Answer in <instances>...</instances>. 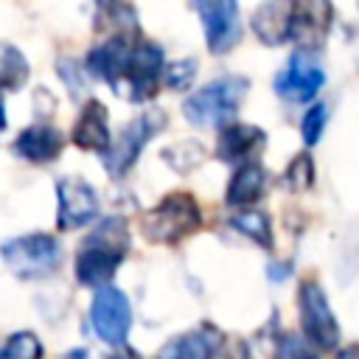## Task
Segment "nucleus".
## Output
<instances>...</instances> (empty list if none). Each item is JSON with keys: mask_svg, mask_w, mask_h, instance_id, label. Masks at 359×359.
Segmentation results:
<instances>
[{"mask_svg": "<svg viewBox=\"0 0 359 359\" xmlns=\"http://www.w3.org/2000/svg\"><path fill=\"white\" fill-rule=\"evenodd\" d=\"M98 3H101L104 8H109V6H115V0H98Z\"/></svg>", "mask_w": 359, "mask_h": 359, "instance_id": "28", "label": "nucleus"}, {"mask_svg": "<svg viewBox=\"0 0 359 359\" xmlns=\"http://www.w3.org/2000/svg\"><path fill=\"white\" fill-rule=\"evenodd\" d=\"M0 359H42V342L31 331H17L6 339Z\"/></svg>", "mask_w": 359, "mask_h": 359, "instance_id": "22", "label": "nucleus"}, {"mask_svg": "<svg viewBox=\"0 0 359 359\" xmlns=\"http://www.w3.org/2000/svg\"><path fill=\"white\" fill-rule=\"evenodd\" d=\"M300 306V325L306 331V339L317 345L320 351H334L339 345V323L331 314V306L325 300V292L317 280H303L297 292Z\"/></svg>", "mask_w": 359, "mask_h": 359, "instance_id": "6", "label": "nucleus"}, {"mask_svg": "<svg viewBox=\"0 0 359 359\" xmlns=\"http://www.w3.org/2000/svg\"><path fill=\"white\" fill-rule=\"evenodd\" d=\"M286 185L292 191H309L314 185V163L309 154H297L286 168Z\"/></svg>", "mask_w": 359, "mask_h": 359, "instance_id": "23", "label": "nucleus"}, {"mask_svg": "<svg viewBox=\"0 0 359 359\" xmlns=\"http://www.w3.org/2000/svg\"><path fill=\"white\" fill-rule=\"evenodd\" d=\"M323 84H325L323 67H320L309 53L297 50V53L283 65V70H278L272 87H275V93H278L283 101H289V104H306V101H311V98L320 93Z\"/></svg>", "mask_w": 359, "mask_h": 359, "instance_id": "10", "label": "nucleus"}, {"mask_svg": "<svg viewBox=\"0 0 359 359\" xmlns=\"http://www.w3.org/2000/svg\"><path fill=\"white\" fill-rule=\"evenodd\" d=\"M230 224L241 233V236H250L258 247L269 250L272 247V224H269V216L261 213V210H247V213H236L230 219Z\"/></svg>", "mask_w": 359, "mask_h": 359, "instance_id": "20", "label": "nucleus"}, {"mask_svg": "<svg viewBox=\"0 0 359 359\" xmlns=\"http://www.w3.org/2000/svg\"><path fill=\"white\" fill-rule=\"evenodd\" d=\"M163 126H165V112H163V109H149V112H143L140 118H135L132 123H126V126L121 129V135L112 140V146L101 154V163H104L107 174L115 177V180L123 177V174L135 165V160L140 157L143 146H146L157 132H163Z\"/></svg>", "mask_w": 359, "mask_h": 359, "instance_id": "5", "label": "nucleus"}, {"mask_svg": "<svg viewBox=\"0 0 359 359\" xmlns=\"http://www.w3.org/2000/svg\"><path fill=\"white\" fill-rule=\"evenodd\" d=\"M3 261L22 280H42L62 264V244L48 233H28L3 244Z\"/></svg>", "mask_w": 359, "mask_h": 359, "instance_id": "4", "label": "nucleus"}, {"mask_svg": "<svg viewBox=\"0 0 359 359\" xmlns=\"http://www.w3.org/2000/svg\"><path fill=\"white\" fill-rule=\"evenodd\" d=\"M194 76H196V62L194 59H177L165 70V84L171 90H188L191 81H194Z\"/></svg>", "mask_w": 359, "mask_h": 359, "instance_id": "24", "label": "nucleus"}, {"mask_svg": "<svg viewBox=\"0 0 359 359\" xmlns=\"http://www.w3.org/2000/svg\"><path fill=\"white\" fill-rule=\"evenodd\" d=\"M325 121H328V107L325 104H314L306 112V118H303V140H306V146H314L320 140V135L325 129Z\"/></svg>", "mask_w": 359, "mask_h": 359, "instance_id": "25", "label": "nucleus"}, {"mask_svg": "<svg viewBox=\"0 0 359 359\" xmlns=\"http://www.w3.org/2000/svg\"><path fill=\"white\" fill-rule=\"evenodd\" d=\"M62 146H65V137L50 123H34L22 129L14 140V151L28 163H50L59 157Z\"/></svg>", "mask_w": 359, "mask_h": 359, "instance_id": "17", "label": "nucleus"}, {"mask_svg": "<svg viewBox=\"0 0 359 359\" xmlns=\"http://www.w3.org/2000/svg\"><path fill=\"white\" fill-rule=\"evenodd\" d=\"M250 25L264 45H280L289 39V8L283 11V8L261 6V8H255Z\"/></svg>", "mask_w": 359, "mask_h": 359, "instance_id": "19", "label": "nucleus"}, {"mask_svg": "<svg viewBox=\"0 0 359 359\" xmlns=\"http://www.w3.org/2000/svg\"><path fill=\"white\" fill-rule=\"evenodd\" d=\"M339 359H359V345H351L345 353H339Z\"/></svg>", "mask_w": 359, "mask_h": 359, "instance_id": "27", "label": "nucleus"}, {"mask_svg": "<svg viewBox=\"0 0 359 359\" xmlns=\"http://www.w3.org/2000/svg\"><path fill=\"white\" fill-rule=\"evenodd\" d=\"M132 48L135 42L126 36V34H115L112 39L101 42L98 48H93L87 53V70L98 79H104L115 93L121 90V81L126 76V65H129V56H132Z\"/></svg>", "mask_w": 359, "mask_h": 359, "instance_id": "13", "label": "nucleus"}, {"mask_svg": "<svg viewBox=\"0 0 359 359\" xmlns=\"http://www.w3.org/2000/svg\"><path fill=\"white\" fill-rule=\"evenodd\" d=\"M266 135L252 126V123H230L219 132V146H216V157L222 163H255V157L264 151Z\"/></svg>", "mask_w": 359, "mask_h": 359, "instance_id": "14", "label": "nucleus"}, {"mask_svg": "<svg viewBox=\"0 0 359 359\" xmlns=\"http://www.w3.org/2000/svg\"><path fill=\"white\" fill-rule=\"evenodd\" d=\"M129 250V227L126 219L109 216L104 219L81 244L76 255V280L81 286L104 289L109 286L115 269L121 266L123 255Z\"/></svg>", "mask_w": 359, "mask_h": 359, "instance_id": "1", "label": "nucleus"}, {"mask_svg": "<svg viewBox=\"0 0 359 359\" xmlns=\"http://www.w3.org/2000/svg\"><path fill=\"white\" fill-rule=\"evenodd\" d=\"M222 342H224V334L216 325L202 323L194 331H185L182 337L171 339L163 348L160 359H216Z\"/></svg>", "mask_w": 359, "mask_h": 359, "instance_id": "15", "label": "nucleus"}, {"mask_svg": "<svg viewBox=\"0 0 359 359\" xmlns=\"http://www.w3.org/2000/svg\"><path fill=\"white\" fill-rule=\"evenodd\" d=\"M331 22H334L331 0H294L289 8V39L300 50L323 48Z\"/></svg>", "mask_w": 359, "mask_h": 359, "instance_id": "9", "label": "nucleus"}, {"mask_svg": "<svg viewBox=\"0 0 359 359\" xmlns=\"http://www.w3.org/2000/svg\"><path fill=\"white\" fill-rule=\"evenodd\" d=\"M0 79H3V90L6 93H14V90H20L28 81V62H25V56L14 45H3Z\"/></svg>", "mask_w": 359, "mask_h": 359, "instance_id": "21", "label": "nucleus"}, {"mask_svg": "<svg viewBox=\"0 0 359 359\" xmlns=\"http://www.w3.org/2000/svg\"><path fill=\"white\" fill-rule=\"evenodd\" d=\"M202 227V210L196 199L185 191H174L160 199L140 219V233L151 244H177Z\"/></svg>", "mask_w": 359, "mask_h": 359, "instance_id": "3", "label": "nucleus"}, {"mask_svg": "<svg viewBox=\"0 0 359 359\" xmlns=\"http://www.w3.org/2000/svg\"><path fill=\"white\" fill-rule=\"evenodd\" d=\"M160 76H163V48L149 39L135 42L126 65V76H123V81L129 84V98L149 101L160 87Z\"/></svg>", "mask_w": 359, "mask_h": 359, "instance_id": "11", "label": "nucleus"}, {"mask_svg": "<svg viewBox=\"0 0 359 359\" xmlns=\"http://www.w3.org/2000/svg\"><path fill=\"white\" fill-rule=\"evenodd\" d=\"M56 199H59V213L56 224L59 230H76L84 227L98 216V196L90 182L81 177H65L56 185Z\"/></svg>", "mask_w": 359, "mask_h": 359, "instance_id": "12", "label": "nucleus"}, {"mask_svg": "<svg viewBox=\"0 0 359 359\" xmlns=\"http://www.w3.org/2000/svg\"><path fill=\"white\" fill-rule=\"evenodd\" d=\"M90 323H93V331L107 345H123L129 325H132L129 297L115 286L98 289L93 297V306H90Z\"/></svg>", "mask_w": 359, "mask_h": 359, "instance_id": "8", "label": "nucleus"}, {"mask_svg": "<svg viewBox=\"0 0 359 359\" xmlns=\"http://www.w3.org/2000/svg\"><path fill=\"white\" fill-rule=\"evenodd\" d=\"M247 93H250V81L241 76L216 79L202 90H196L182 104V115L188 118V123L199 129H224L233 123Z\"/></svg>", "mask_w": 359, "mask_h": 359, "instance_id": "2", "label": "nucleus"}, {"mask_svg": "<svg viewBox=\"0 0 359 359\" xmlns=\"http://www.w3.org/2000/svg\"><path fill=\"white\" fill-rule=\"evenodd\" d=\"M73 143L84 151H98L104 154L112 146V135H109V115L107 107L95 98L87 101V107L81 109L76 129H73Z\"/></svg>", "mask_w": 359, "mask_h": 359, "instance_id": "16", "label": "nucleus"}, {"mask_svg": "<svg viewBox=\"0 0 359 359\" xmlns=\"http://www.w3.org/2000/svg\"><path fill=\"white\" fill-rule=\"evenodd\" d=\"M264 182H266V174L258 163H247V165H238L230 185H227V205L233 208H247L252 202H258L264 196Z\"/></svg>", "mask_w": 359, "mask_h": 359, "instance_id": "18", "label": "nucleus"}, {"mask_svg": "<svg viewBox=\"0 0 359 359\" xmlns=\"http://www.w3.org/2000/svg\"><path fill=\"white\" fill-rule=\"evenodd\" d=\"M311 342H303L297 334H283L275 345V359H314Z\"/></svg>", "mask_w": 359, "mask_h": 359, "instance_id": "26", "label": "nucleus"}, {"mask_svg": "<svg viewBox=\"0 0 359 359\" xmlns=\"http://www.w3.org/2000/svg\"><path fill=\"white\" fill-rule=\"evenodd\" d=\"M194 11L202 20L208 50L222 56L233 50L241 39V22H238V3L236 0H191Z\"/></svg>", "mask_w": 359, "mask_h": 359, "instance_id": "7", "label": "nucleus"}]
</instances>
